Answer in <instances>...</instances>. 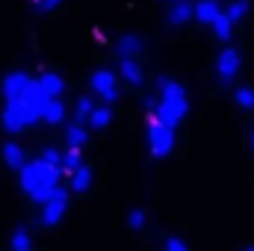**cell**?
<instances>
[{"label": "cell", "instance_id": "obj_30", "mask_svg": "<svg viewBox=\"0 0 254 251\" xmlns=\"http://www.w3.org/2000/svg\"><path fill=\"white\" fill-rule=\"evenodd\" d=\"M216 3H219V0H216Z\"/></svg>", "mask_w": 254, "mask_h": 251}, {"label": "cell", "instance_id": "obj_5", "mask_svg": "<svg viewBox=\"0 0 254 251\" xmlns=\"http://www.w3.org/2000/svg\"><path fill=\"white\" fill-rule=\"evenodd\" d=\"M92 92L98 95V98H104L107 104H113V101H119V83H116V74L113 71H95L92 74Z\"/></svg>", "mask_w": 254, "mask_h": 251}, {"label": "cell", "instance_id": "obj_17", "mask_svg": "<svg viewBox=\"0 0 254 251\" xmlns=\"http://www.w3.org/2000/svg\"><path fill=\"white\" fill-rule=\"evenodd\" d=\"M65 139H68V148H83L89 136H86V127L80 125V122H74V125L65 130Z\"/></svg>", "mask_w": 254, "mask_h": 251}, {"label": "cell", "instance_id": "obj_28", "mask_svg": "<svg viewBox=\"0 0 254 251\" xmlns=\"http://www.w3.org/2000/svg\"><path fill=\"white\" fill-rule=\"evenodd\" d=\"M33 3H36L42 12H51V9H54V6H60L63 0H33Z\"/></svg>", "mask_w": 254, "mask_h": 251}, {"label": "cell", "instance_id": "obj_4", "mask_svg": "<svg viewBox=\"0 0 254 251\" xmlns=\"http://www.w3.org/2000/svg\"><path fill=\"white\" fill-rule=\"evenodd\" d=\"M68 210V189L57 187L51 192V198L45 201V210H42V225H57Z\"/></svg>", "mask_w": 254, "mask_h": 251}, {"label": "cell", "instance_id": "obj_14", "mask_svg": "<svg viewBox=\"0 0 254 251\" xmlns=\"http://www.w3.org/2000/svg\"><path fill=\"white\" fill-rule=\"evenodd\" d=\"M187 21H192V3H187V0H175V6L169 9V24L181 27V24H187Z\"/></svg>", "mask_w": 254, "mask_h": 251}, {"label": "cell", "instance_id": "obj_18", "mask_svg": "<svg viewBox=\"0 0 254 251\" xmlns=\"http://www.w3.org/2000/svg\"><path fill=\"white\" fill-rule=\"evenodd\" d=\"M210 27H213V33H216L222 42H228V39H231V33H234V24L228 21V15H225V12H219V15L213 18V24H210Z\"/></svg>", "mask_w": 254, "mask_h": 251}, {"label": "cell", "instance_id": "obj_10", "mask_svg": "<svg viewBox=\"0 0 254 251\" xmlns=\"http://www.w3.org/2000/svg\"><path fill=\"white\" fill-rule=\"evenodd\" d=\"M219 3L216 0H198L192 3V18H198V24H213V18L219 15Z\"/></svg>", "mask_w": 254, "mask_h": 251}, {"label": "cell", "instance_id": "obj_11", "mask_svg": "<svg viewBox=\"0 0 254 251\" xmlns=\"http://www.w3.org/2000/svg\"><path fill=\"white\" fill-rule=\"evenodd\" d=\"M116 54H119L122 60H133L136 54H142V39H139V36H122V39L116 42Z\"/></svg>", "mask_w": 254, "mask_h": 251}, {"label": "cell", "instance_id": "obj_27", "mask_svg": "<svg viewBox=\"0 0 254 251\" xmlns=\"http://www.w3.org/2000/svg\"><path fill=\"white\" fill-rule=\"evenodd\" d=\"M166 251H190L184 246V240H178V237H169L166 240Z\"/></svg>", "mask_w": 254, "mask_h": 251}, {"label": "cell", "instance_id": "obj_12", "mask_svg": "<svg viewBox=\"0 0 254 251\" xmlns=\"http://www.w3.org/2000/svg\"><path fill=\"white\" fill-rule=\"evenodd\" d=\"M42 122H48V125H63L65 122V107L60 98H48V104L42 110Z\"/></svg>", "mask_w": 254, "mask_h": 251}, {"label": "cell", "instance_id": "obj_15", "mask_svg": "<svg viewBox=\"0 0 254 251\" xmlns=\"http://www.w3.org/2000/svg\"><path fill=\"white\" fill-rule=\"evenodd\" d=\"M122 77L130 86H142L145 83V71L136 65V60H122Z\"/></svg>", "mask_w": 254, "mask_h": 251}, {"label": "cell", "instance_id": "obj_9", "mask_svg": "<svg viewBox=\"0 0 254 251\" xmlns=\"http://www.w3.org/2000/svg\"><path fill=\"white\" fill-rule=\"evenodd\" d=\"M36 83H39V89H42V92H45L48 98H60V95L65 92L63 77H60V74H54V71H45V74H42V77H39Z\"/></svg>", "mask_w": 254, "mask_h": 251}, {"label": "cell", "instance_id": "obj_23", "mask_svg": "<svg viewBox=\"0 0 254 251\" xmlns=\"http://www.w3.org/2000/svg\"><path fill=\"white\" fill-rule=\"evenodd\" d=\"M92 110H95V101L92 98H77V122L83 125V122H89V116H92Z\"/></svg>", "mask_w": 254, "mask_h": 251}, {"label": "cell", "instance_id": "obj_25", "mask_svg": "<svg viewBox=\"0 0 254 251\" xmlns=\"http://www.w3.org/2000/svg\"><path fill=\"white\" fill-rule=\"evenodd\" d=\"M127 222H130L133 231H142V228H145V213H142V210H133V213L127 216Z\"/></svg>", "mask_w": 254, "mask_h": 251}, {"label": "cell", "instance_id": "obj_13", "mask_svg": "<svg viewBox=\"0 0 254 251\" xmlns=\"http://www.w3.org/2000/svg\"><path fill=\"white\" fill-rule=\"evenodd\" d=\"M3 163H6L9 169H21V166L27 163L24 148H21V145H15V142H6V145H3Z\"/></svg>", "mask_w": 254, "mask_h": 251}, {"label": "cell", "instance_id": "obj_7", "mask_svg": "<svg viewBox=\"0 0 254 251\" xmlns=\"http://www.w3.org/2000/svg\"><path fill=\"white\" fill-rule=\"evenodd\" d=\"M240 65H243L240 51H237V48H225V51L219 54V63H216V68H219V80H222V83H231V80L240 74Z\"/></svg>", "mask_w": 254, "mask_h": 251}, {"label": "cell", "instance_id": "obj_19", "mask_svg": "<svg viewBox=\"0 0 254 251\" xmlns=\"http://www.w3.org/2000/svg\"><path fill=\"white\" fill-rule=\"evenodd\" d=\"M110 122H113V110L110 107H95L92 116H89V125L95 127V130H104Z\"/></svg>", "mask_w": 254, "mask_h": 251}, {"label": "cell", "instance_id": "obj_16", "mask_svg": "<svg viewBox=\"0 0 254 251\" xmlns=\"http://www.w3.org/2000/svg\"><path fill=\"white\" fill-rule=\"evenodd\" d=\"M89 187H92V169L89 166H77L71 172V189L74 192H86Z\"/></svg>", "mask_w": 254, "mask_h": 251}, {"label": "cell", "instance_id": "obj_3", "mask_svg": "<svg viewBox=\"0 0 254 251\" xmlns=\"http://www.w3.org/2000/svg\"><path fill=\"white\" fill-rule=\"evenodd\" d=\"M148 145H151V154L157 160L169 157L175 148V127L163 125L154 113H148Z\"/></svg>", "mask_w": 254, "mask_h": 251}, {"label": "cell", "instance_id": "obj_32", "mask_svg": "<svg viewBox=\"0 0 254 251\" xmlns=\"http://www.w3.org/2000/svg\"><path fill=\"white\" fill-rule=\"evenodd\" d=\"M252 142H254V139H252Z\"/></svg>", "mask_w": 254, "mask_h": 251}, {"label": "cell", "instance_id": "obj_26", "mask_svg": "<svg viewBox=\"0 0 254 251\" xmlns=\"http://www.w3.org/2000/svg\"><path fill=\"white\" fill-rule=\"evenodd\" d=\"M42 160H45V163H51V166H60V169H63V154H60V151H54V148H48V151L42 154Z\"/></svg>", "mask_w": 254, "mask_h": 251}, {"label": "cell", "instance_id": "obj_6", "mask_svg": "<svg viewBox=\"0 0 254 251\" xmlns=\"http://www.w3.org/2000/svg\"><path fill=\"white\" fill-rule=\"evenodd\" d=\"M21 101H24V107H27L30 122H33V125H36V122H42V110H45V104H48V95L39 89V83H36V80H30V83H27V89H24Z\"/></svg>", "mask_w": 254, "mask_h": 251}, {"label": "cell", "instance_id": "obj_31", "mask_svg": "<svg viewBox=\"0 0 254 251\" xmlns=\"http://www.w3.org/2000/svg\"><path fill=\"white\" fill-rule=\"evenodd\" d=\"M172 3H175V0H172Z\"/></svg>", "mask_w": 254, "mask_h": 251}, {"label": "cell", "instance_id": "obj_24", "mask_svg": "<svg viewBox=\"0 0 254 251\" xmlns=\"http://www.w3.org/2000/svg\"><path fill=\"white\" fill-rule=\"evenodd\" d=\"M237 104L246 107V110H254V89H237Z\"/></svg>", "mask_w": 254, "mask_h": 251}, {"label": "cell", "instance_id": "obj_2", "mask_svg": "<svg viewBox=\"0 0 254 251\" xmlns=\"http://www.w3.org/2000/svg\"><path fill=\"white\" fill-rule=\"evenodd\" d=\"M157 86H160V101L154 104V110H148V113H154L163 125L175 127L187 119V113H190V98H187V92H184V86L181 83H175V80H169V77H157Z\"/></svg>", "mask_w": 254, "mask_h": 251}, {"label": "cell", "instance_id": "obj_8", "mask_svg": "<svg viewBox=\"0 0 254 251\" xmlns=\"http://www.w3.org/2000/svg\"><path fill=\"white\" fill-rule=\"evenodd\" d=\"M27 83H30V77H27L24 71H15V74H9V77L3 80V98H6V101H12V98H21V95H24V89H27Z\"/></svg>", "mask_w": 254, "mask_h": 251}, {"label": "cell", "instance_id": "obj_20", "mask_svg": "<svg viewBox=\"0 0 254 251\" xmlns=\"http://www.w3.org/2000/svg\"><path fill=\"white\" fill-rule=\"evenodd\" d=\"M9 243H12V251H30L33 249V240H30V231L27 228H18Z\"/></svg>", "mask_w": 254, "mask_h": 251}, {"label": "cell", "instance_id": "obj_1", "mask_svg": "<svg viewBox=\"0 0 254 251\" xmlns=\"http://www.w3.org/2000/svg\"><path fill=\"white\" fill-rule=\"evenodd\" d=\"M21 189L36 201V204H45L51 198V192L60 187L63 181V169L60 166H51L45 160H33V163H24L21 169Z\"/></svg>", "mask_w": 254, "mask_h": 251}, {"label": "cell", "instance_id": "obj_29", "mask_svg": "<svg viewBox=\"0 0 254 251\" xmlns=\"http://www.w3.org/2000/svg\"><path fill=\"white\" fill-rule=\"evenodd\" d=\"M246 251H254V249H246Z\"/></svg>", "mask_w": 254, "mask_h": 251}, {"label": "cell", "instance_id": "obj_22", "mask_svg": "<svg viewBox=\"0 0 254 251\" xmlns=\"http://www.w3.org/2000/svg\"><path fill=\"white\" fill-rule=\"evenodd\" d=\"M225 15H228V21H231V24H237V21H243V18L249 15V3H246V0H234V3L228 6V12H225Z\"/></svg>", "mask_w": 254, "mask_h": 251}, {"label": "cell", "instance_id": "obj_21", "mask_svg": "<svg viewBox=\"0 0 254 251\" xmlns=\"http://www.w3.org/2000/svg\"><path fill=\"white\" fill-rule=\"evenodd\" d=\"M80 160H83V154H80V148H68V151L63 154V175H71V172H74L77 166H83Z\"/></svg>", "mask_w": 254, "mask_h": 251}]
</instances>
